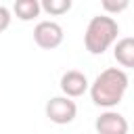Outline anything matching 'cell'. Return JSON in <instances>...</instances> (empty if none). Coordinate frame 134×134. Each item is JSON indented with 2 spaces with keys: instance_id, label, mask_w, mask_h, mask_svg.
I'll return each instance as SVG.
<instances>
[{
  "instance_id": "cell-6",
  "label": "cell",
  "mask_w": 134,
  "mask_h": 134,
  "mask_svg": "<svg viewBox=\"0 0 134 134\" xmlns=\"http://www.w3.org/2000/svg\"><path fill=\"white\" fill-rule=\"evenodd\" d=\"M90 88L88 84V77L77 71V69H69L61 75V90H63V96H69V98H77L82 96L86 90Z\"/></svg>"
},
{
  "instance_id": "cell-3",
  "label": "cell",
  "mask_w": 134,
  "mask_h": 134,
  "mask_svg": "<svg viewBox=\"0 0 134 134\" xmlns=\"http://www.w3.org/2000/svg\"><path fill=\"white\" fill-rule=\"evenodd\" d=\"M75 115H77V105L69 96H52L46 103V117L52 124H59V126L71 124Z\"/></svg>"
},
{
  "instance_id": "cell-11",
  "label": "cell",
  "mask_w": 134,
  "mask_h": 134,
  "mask_svg": "<svg viewBox=\"0 0 134 134\" xmlns=\"http://www.w3.org/2000/svg\"><path fill=\"white\" fill-rule=\"evenodd\" d=\"M10 10L6 8V6H2L0 4V31H4V29H8V25H10Z\"/></svg>"
},
{
  "instance_id": "cell-7",
  "label": "cell",
  "mask_w": 134,
  "mask_h": 134,
  "mask_svg": "<svg viewBox=\"0 0 134 134\" xmlns=\"http://www.w3.org/2000/svg\"><path fill=\"white\" fill-rule=\"evenodd\" d=\"M113 57L115 61L121 65V67H128L132 69L134 67V38H121L115 42V48H113Z\"/></svg>"
},
{
  "instance_id": "cell-4",
  "label": "cell",
  "mask_w": 134,
  "mask_h": 134,
  "mask_svg": "<svg viewBox=\"0 0 134 134\" xmlns=\"http://www.w3.org/2000/svg\"><path fill=\"white\" fill-rule=\"evenodd\" d=\"M63 27L57 21H40L34 27V42L42 50H54L57 46L63 44Z\"/></svg>"
},
{
  "instance_id": "cell-10",
  "label": "cell",
  "mask_w": 134,
  "mask_h": 134,
  "mask_svg": "<svg viewBox=\"0 0 134 134\" xmlns=\"http://www.w3.org/2000/svg\"><path fill=\"white\" fill-rule=\"evenodd\" d=\"M100 6H103V10L111 17V15H117V13L126 10V8L130 6V2H128V0H103Z\"/></svg>"
},
{
  "instance_id": "cell-9",
  "label": "cell",
  "mask_w": 134,
  "mask_h": 134,
  "mask_svg": "<svg viewBox=\"0 0 134 134\" xmlns=\"http://www.w3.org/2000/svg\"><path fill=\"white\" fill-rule=\"evenodd\" d=\"M42 10L48 15H65L67 10H71V0H42Z\"/></svg>"
},
{
  "instance_id": "cell-1",
  "label": "cell",
  "mask_w": 134,
  "mask_h": 134,
  "mask_svg": "<svg viewBox=\"0 0 134 134\" xmlns=\"http://www.w3.org/2000/svg\"><path fill=\"white\" fill-rule=\"evenodd\" d=\"M128 75L124 69L119 67H109L105 71H100L94 82L90 84V98L96 107L103 109H113L121 103L126 90H128Z\"/></svg>"
},
{
  "instance_id": "cell-2",
  "label": "cell",
  "mask_w": 134,
  "mask_h": 134,
  "mask_svg": "<svg viewBox=\"0 0 134 134\" xmlns=\"http://www.w3.org/2000/svg\"><path fill=\"white\" fill-rule=\"evenodd\" d=\"M119 25L109 15H96L90 19L86 34H84V46L90 54H103L117 42Z\"/></svg>"
},
{
  "instance_id": "cell-8",
  "label": "cell",
  "mask_w": 134,
  "mask_h": 134,
  "mask_svg": "<svg viewBox=\"0 0 134 134\" xmlns=\"http://www.w3.org/2000/svg\"><path fill=\"white\" fill-rule=\"evenodd\" d=\"M40 10H42V4H40L38 0H17V2L13 4V13H15L17 19H21V21H31V19H36V17L40 15Z\"/></svg>"
},
{
  "instance_id": "cell-5",
  "label": "cell",
  "mask_w": 134,
  "mask_h": 134,
  "mask_svg": "<svg viewBox=\"0 0 134 134\" xmlns=\"http://www.w3.org/2000/svg\"><path fill=\"white\" fill-rule=\"evenodd\" d=\"M94 128L98 134H128V130H130L128 119L113 109L100 113L94 121Z\"/></svg>"
}]
</instances>
